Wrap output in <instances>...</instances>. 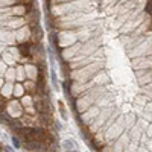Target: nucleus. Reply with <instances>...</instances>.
Instances as JSON below:
<instances>
[{
    "label": "nucleus",
    "instance_id": "1",
    "mask_svg": "<svg viewBox=\"0 0 152 152\" xmlns=\"http://www.w3.org/2000/svg\"><path fill=\"white\" fill-rule=\"evenodd\" d=\"M102 67H104L102 62H96L94 61V62H90V64L84 66L82 69L73 72L72 75H73V78L78 82H88V79H93L94 76L102 70Z\"/></svg>",
    "mask_w": 152,
    "mask_h": 152
},
{
    "label": "nucleus",
    "instance_id": "2",
    "mask_svg": "<svg viewBox=\"0 0 152 152\" xmlns=\"http://www.w3.org/2000/svg\"><path fill=\"white\" fill-rule=\"evenodd\" d=\"M123 131H125V120H123V116L120 114V116H119L116 120H114V123L104 132V134H105V135H104L105 143L111 145L117 137H120V135L123 134Z\"/></svg>",
    "mask_w": 152,
    "mask_h": 152
},
{
    "label": "nucleus",
    "instance_id": "3",
    "mask_svg": "<svg viewBox=\"0 0 152 152\" xmlns=\"http://www.w3.org/2000/svg\"><path fill=\"white\" fill-rule=\"evenodd\" d=\"M99 113H100V108H99L96 104L91 105L87 111L81 113V122H82V125H84V126H88V125H90V123L97 117V114H99Z\"/></svg>",
    "mask_w": 152,
    "mask_h": 152
},
{
    "label": "nucleus",
    "instance_id": "4",
    "mask_svg": "<svg viewBox=\"0 0 152 152\" xmlns=\"http://www.w3.org/2000/svg\"><path fill=\"white\" fill-rule=\"evenodd\" d=\"M131 142V138H129V135H128V132H123L120 137H117L116 140H114L113 143H111V146H113V152H123L125 151V148L128 146V143Z\"/></svg>",
    "mask_w": 152,
    "mask_h": 152
},
{
    "label": "nucleus",
    "instance_id": "5",
    "mask_svg": "<svg viewBox=\"0 0 152 152\" xmlns=\"http://www.w3.org/2000/svg\"><path fill=\"white\" fill-rule=\"evenodd\" d=\"M81 47H82L81 43L69 46V49L62 52V58H66V59H73V58L76 56V52H81Z\"/></svg>",
    "mask_w": 152,
    "mask_h": 152
},
{
    "label": "nucleus",
    "instance_id": "6",
    "mask_svg": "<svg viewBox=\"0 0 152 152\" xmlns=\"http://www.w3.org/2000/svg\"><path fill=\"white\" fill-rule=\"evenodd\" d=\"M123 120H125V131H128L132 128V125H135L137 122V116L134 113H126L123 116Z\"/></svg>",
    "mask_w": 152,
    "mask_h": 152
},
{
    "label": "nucleus",
    "instance_id": "7",
    "mask_svg": "<svg viewBox=\"0 0 152 152\" xmlns=\"http://www.w3.org/2000/svg\"><path fill=\"white\" fill-rule=\"evenodd\" d=\"M23 88H24V90H28L29 94H35L37 90H38L37 82H35V81H31V79H28L26 82H23Z\"/></svg>",
    "mask_w": 152,
    "mask_h": 152
},
{
    "label": "nucleus",
    "instance_id": "8",
    "mask_svg": "<svg viewBox=\"0 0 152 152\" xmlns=\"http://www.w3.org/2000/svg\"><path fill=\"white\" fill-rule=\"evenodd\" d=\"M41 38H43V31H41V28H40V26H35L34 31H32V41H34V44L40 43Z\"/></svg>",
    "mask_w": 152,
    "mask_h": 152
},
{
    "label": "nucleus",
    "instance_id": "9",
    "mask_svg": "<svg viewBox=\"0 0 152 152\" xmlns=\"http://www.w3.org/2000/svg\"><path fill=\"white\" fill-rule=\"evenodd\" d=\"M62 148H64V151H72V149H78V145L72 138H67V140L62 142Z\"/></svg>",
    "mask_w": 152,
    "mask_h": 152
},
{
    "label": "nucleus",
    "instance_id": "10",
    "mask_svg": "<svg viewBox=\"0 0 152 152\" xmlns=\"http://www.w3.org/2000/svg\"><path fill=\"white\" fill-rule=\"evenodd\" d=\"M26 5H17V6H14V8H12L11 9V12H12V14H17V15H23V14H26Z\"/></svg>",
    "mask_w": 152,
    "mask_h": 152
},
{
    "label": "nucleus",
    "instance_id": "11",
    "mask_svg": "<svg viewBox=\"0 0 152 152\" xmlns=\"http://www.w3.org/2000/svg\"><path fill=\"white\" fill-rule=\"evenodd\" d=\"M31 47H32V46H29V44H26V43H21V44L18 46V50H20V53H21L23 56H29V55H31Z\"/></svg>",
    "mask_w": 152,
    "mask_h": 152
},
{
    "label": "nucleus",
    "instance_id": "12",
    "mask_svg": "<svg viewBox=\"0 0 152 152\" xmlns=\"http://www.w3.org/2000/svg\"><path fill=\"white\" fill-rule=\"evenodd\" d=\"M137 148H138V143L137 142H129L123 152H137Z\"/></svg>",
    "mask_w": 152,
    "mask_h": 152
},
{
    "label": "nucleus",
    "instance_id": "13",
    "mask_svg": "<svg viewBox=\"0 0 152 152\" xmlns=\"http://www.w3.org/2000/svg\"><path fill=\"white\" fill-rule=\"evenodd\" d=\"M9 26H23L24 24V21H23V18H20V17H17V18H12V20H9Z\"/></svg>",
    "mask_w": 152,
    "mask_h": 152
},
{
    "label": "nucleus",
    "instance_id": "14",
    "mask_svg": "<svg viewBox=\"0 0 152 152\" xmlns=\"http://www.w3.org/2000/svg\"><path fill=\"white\" fill-rule=\"evenodd\" d=\"M21 123H24V125H32V123H37V119L32 117V116H23Z\"/></svg>",
    "mask_w": 152,
    "mask_h": 152
},
{
    "label": "nucleus",
    "instance_id": "15",
    "mask_svg": "<svg viewBox=\"0 0 152 152\" xmlns=\"http://www.w3.org/2000/svg\"><path fill=\"white\" fill-rule=\"evenodd\" d=\"M59 113H61L62 119H64V120H67V111H66V108H64V104H62V102H59Z\"/></svg>",
    "mask_w": 152,
    "mask_h": 152
},
{
    "label": "nucleus",
    "instance_id": "16",
    "mask_svg": "<svg viewBox=\"0 0 152 152\" xmlns=\"http://www.w3.org/2000/svg\"><path fill=\"white\" fill-rule=\"evenodd\" d=\"M145 113H146V116H151L152 117V100H151L149 104L145 105Z\"/></svg>",
    "mask_w": 152,
    "mask_h": 152
},
{
    "label": "nucleus",
    "instance_id": "17",
    "mask_svg": "<svg viewBox=\"0 0 152 152\" xmlns=\"http://www.w3.org/2000/svg\"><path fill=\"white\" fill-rule=\"evenodd\" d=\"M23 90H24L23 85H15V87H14V94H15V96H21V94H23Z\"/></svg>",
    "mask_w": 152,
    "mask_h": 152
},
{
    "label": "nucleus",
    "instance_id": "18",
    "mask_svg": "<svg viewBox=\"0 0 152 152\" xmlns=\"http://www.w3.org/2000/svg\"><path fill=\"white\" fill-rule=\"evenodd\" d=\"M12 145H14V148H21V143H20V140H18V137H15V135H12Z\"/></svg>",
    "mask_w": 152,
    "mask_h": 152
},
{
    "label": "nucleus",
    "instance_id": "19",
    "mask_svg": "<svg viewBox=\"0 0 152 152\" xmlns=\"http://www.w3.org/2000/svg\"><path fill=\"white\" fill-rule=\"evenodd\" d=\"M145 132L148 134V137H149V138H152V123L146 126V129H145Z\"/></svg>",
    "mask_w": 152,
    "mask_h": 152
},
{
    "label": "nucleus",
    "instance_id": "20",
    "mask_svg": "<svg viewBox=\"0 0 152 152\" xmlns=\"http://www.w3.org/2000/svg\"><path fill=\"white\" fill-rule=\"evenodd\" d=\"M137 152H149V149H148L145 145H138V148H137Z\"/></svg>",
    "mask_w": 152,
    "mask_h": 152
},
{
    "label": "nucleus",
    "instance_id": "21",
    "mask_svg": "<svg viewBox=\"0 0 152 152\" xmlns=\"http://www.w3.org/2000/svg\"><path fill=\"white\" fill-rule=\"evenodd\" d=\"M3 151H6V152H14V151H12L11 148H8V146H6V148H3Z\"/></svg>",
    "mask_w": 152,
    "mask_h": 152
},
{
    "label": "nucleus",
    "instance_id": "22",
    "mask_svg": "<svg viewBox=\"0 0 152 152\" xmlns=\"http://www.w3.org/2000/svg\"><path fill=\"white\" fill-rule=\"evenodd\" d=\"M64 152H81V151H78V149H72V151H64Z\"/></svg>",
    "mask_w": 152,
    "mask_h": 152
},
{
    "label": "nucleus",
    "instance_id": "23",
    "mask_svg": "<svg viewBox=\"0 0 152 152\" xmlns=\"http://www.w3.org/2000/svg\"><path fill=\"white\" fill-rule=\"evenodd\" d=\"M0 152H3V149H0Z\"/></svg>",
    "mask_w": 152,
    "mask_h": 152
},
{
    "label": "nucleus",
    "instance_id": "24",
    "mask_svg": "<svg viewBox=\"0 0 152 152\" xmlns=\"http://www.w3.org/2000/svg\"><path fill=\"white\" fill-rule=\"evenodd\" d=\"M151 120H152V119H151Z\"/></svg>",
    "mask_w": 152,
    "mask_h": 152
}]
</instances>
